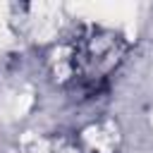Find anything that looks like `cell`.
Wrapping results in <instances>:
<instances>
[{
  "instance_id": "cell-1",
  "label": "cell",
  "mask_w": 153,
  "mask_h": 153,
  "mask_svg": "<svg viewBox=\"0 0 153 153\" xmlns=\"http://www.w3.org/2000/svg\"><path fill=\"white\" fill-rule=\"evenodd\" d=\"M122 41L105 31H91L76 41L74 48V84L84 96H96L103 91L108 74L117 67L122 57Z\"/></svg>"
}]
</instances>
